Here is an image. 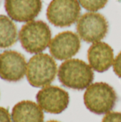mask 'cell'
I'll list each match as a JSON object with an SVG mask.
<instances>
[{"instance_id": "obj_15", "label": "cell", "mask_w": 121, "mask_h": 122, "mask_svg": "<svg viewBox=\"0 0 121 122\" xmlns=\"http://www.w3.org/2000/svg\"><path fill=\"white\" fill-rule=\"evenodd\" d=\"M102 122H121V113L109 112L103 117Z\"/></svg>"}, {"instance_id": "obj_18", "label": "cell", "mask_w": 121, "mask_h": 122, "mask_svg": "<svg viewBox=\"0 0 121 122\" xmlns=\"http://www.w3.org/2000/svg\"><path fill=\"white\" fill-rule=\"evenodd\" d=\"M58 122V121H56V120H51V121H48V122Z\"/></svg>"}, {"instance_id": "obj_4", "label": "cell", "mask_w": 121, "mask_h": 122, "mask_svg": "<svg viewBox=\"0 0 121 122\" xmlns=\"http://www.w3.org/2000/svg\"><path fill=\"white\" fill-rule=\"evenodd\" d=\"M57 74V65L53 58L47 54H37L32 56L26 67V77L34 87L44 88L48 86Z\"/></svg>"}, {"instance_id": "obj_3", "label": "cell", "mask_w": 121, "mask_h": 122, "mask_svg": "<svg viewBox=\"0 0 121 122\" xmlns=\"http://www.w3.org/2000/svg\"><path fill=\"white\" fill-rule=\"evenodd\" d=\"M22 47L29 53L40 54L50 44L51 31L43 21H31L24 24L19 33Z\"/></svg>"}, {"instance_id": "obj_2", "label": "cell", "mask_w": 121, "mask_h": 122, "mask_svg": "<svg viewBox=\"0 0 121 122\" xmlns=\"http://www.w3.org/2000/svg\"><path fill=\"white\" fill-rule=\"evenodd\" d=\"M118 97L114 89L107 83L96 82L91 84L84 93L86 107L92 113L106 114L114 108Z\"/></svg>"}, {"instance_id": "obj_12", "label": "cell", "mask_w": 121, "mask_h": 122, "mask_svg": "<svg viewBox=\"0 0 121 122\" xmlns=\"http://www.w3.org/2000/svg\"><path fill=\"white\" fill-rule=\"evenodd\" d=\"M11 119L13 122H44L43 110L35 102L21 101L12 109Z\"/></svg>"}, {"instance_id": "obj_13", "label": "cell", "mask_w": 121, "mask_h": 122, "mask_svg": "<svg viewBox=\"0 0 121 122\" xmlns=\"http://www.w3.org/2000/svg\"><path fill=\"white\" fill-rule=\"evenodd\" d=\"M17 41V28L6 16L0 15V48H7Z\"/></svg>"}, {"instance_id": "obj_16", "label": "cell", "mask_w": 121, "mask_h": 122, "mask_svg": "<svg viewBox=\"0 0 121 122\" xmlns=\"http://www.w3.org/2000/svg\"><path fill=\"white\" fill-rule=\"evenodd\" d=\"M113 66L115 74L121 79V51L116 57Z\"/></svg>"}, {"instance_id": "obj_10", "label": "cell", "mask_w": 121, "mask_h": 122, "mask_svg": "<svg viewBox=\"0 0 121 122\" xmlns=\"http://www.w3.org/2000/svg\"><path fill=\"white\" fill-rule=\"evenodd\" d=\"M5 10L9 16L18 22L34 19L42 8L41 0H5Z\"/></svg>"}, {"instance_id": "obj_6", "label": "cell", "mask_w": 121, "mask_h": 122, "mask_svg": "<svg viewBox=\"0 0 121 122\" xmlns=\"http://www.w3.org/2000/svg\"><path fill=\"white\" fill-rule=\"evenodd\" d=\"M76 30L83 41L94 44L105 38L108 31V23L102 14L88 12L78 19Z\"/></svg>"}, {"instance_id": "obj_8", "label": "cell", "mask_w": 121, "mask_h": 122, "mask_svg": "<svg viewBox=\"0 0 121 122\" xmlns=\"http://www.w3.org/2000/svg\"><path fill=\"white\" fill-rule=\"evenodd\" d=\"M24 56L16 51L6 50L0 54V77L7 81H19L26 73Z\"/></svg>"}, {"instance_id": "obj_9", "label": "cell", "mask_w": 121, "mask_h": 122, "mask_svg": "<svg viewBox=\"0 0 121 122\" xmlns=\"http://www.w3.org/2000/svg\"><path fill=\"white\" fill-rule=\"evenodd\" d=\"M81 48L79 36L69 31L57 34L49 44V51L51 56L58 60H68L74 56Z\"/></svg>"}, {"instance_id": "obj_5", "label": "cell", "mask_w": 121, "mask_h": 122, "mask_svg": "<svg viewBox=\"0 0 121 122\" xmlns=\"http://www.w3.org/2000/svg\"><path fill=\"white\" fill-rule=\"evenodd\" d=\"M80 13L78 0H52L47 8L46 16L55 26L66 27L78 20Z\"/></svg>"}, {"instance_id": "obj_11", "label": "cell", "mask_w": 121, "mask_h": 122, "mask_svg": "<svg viewBox=\"0 0 121 122\" xmlns=\"http://www.w3.org/2000/svg\"><path fill=\"white\" fill-rule=\"evenodd\" d=\"M88 60L92 69L100 73L104 72L113 65V49L105 42L94 43L88 50Z\"/></svg>"}, {"instance_id": "obj_17", "label": "cell", "mask_w": 121, "mask_h": 122, "mask_svg": "<svg viewBox=\"0 0 121 122\" xmlns=\"http://www.w3.org/2000/svg\"><path fill=\"white\" fill-rule=\"evenodd\" d=\"M0 122H11V116L9 114V111L0 107Z\"/></svg>"}, {"instance_id": "obj_7", "label": "cell", "mask_w": 121, "mask_h": 122, "mask_svg": "<svg viewBox=\"0 0 121 122\" xmlns=\"http://www.w3.org/2000/svg\"><path fill=\"white\" fill-rule=\"evenodd\" d=\"M36 101L42 110L58 114L65 111L70 102L68 93L56 86H47L36 94Z\"/></svg>"}, {"instance_id": "obj_14", "label": "cell", "mask_w": 121, "mask_h": 122, "mask_svg": "<svg viewBox=\"0 0 121 122\" xmlns=\"http://www.w3.org/2000/svg\"><path fill=\"white\" fill-rule=\"evenodd\" d=\"M108 0H78L79 4L85 9L93 11H97L103 9Z\"/></svg>"}, {"instance_id": "obj_1", "label": "cell", "mask_w": 121, "mask_h": 122, "mask_svg": "<svg viewBox=\"0 0 121 122\" xmlns=\"http://www.w3.org/2000/svg\"><path fill=\"white\" fill-rule=\"evenodd\" d=\"M60 82L66 87L83 90L93 82L94 74L92 68L78 59H71L61 64L58 71Z\"/></svg>"}]
</instances>
